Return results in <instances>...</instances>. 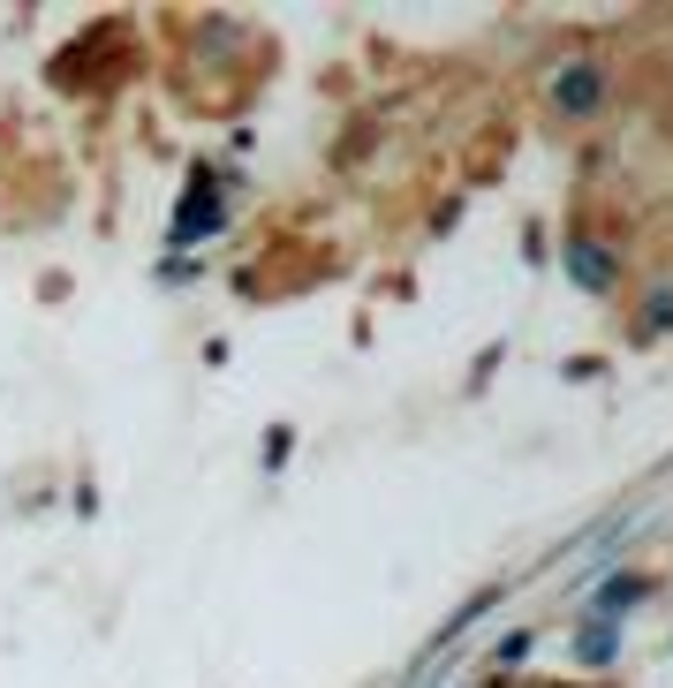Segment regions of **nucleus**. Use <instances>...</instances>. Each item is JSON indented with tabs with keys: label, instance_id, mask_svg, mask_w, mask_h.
I'll return each instance as SVG.
<instances>
[{
	"label": "nucleus",
	"instance_id": "nucleus-1",
	"mask_svg": "<svg viewBox=\"0 0 673 688\" xmlns=\"http://www.w3.org/2000/svg\"><path fill=\"white\" fill-rule=\"evenodd\" d=\"M598 69H568V84H560V106H575V114H583V106H598Z\"/></svg>",
	"mask_w": 673,
	"mask_h": 688
}]
</instances>
